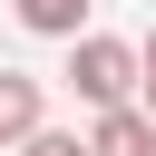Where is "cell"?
<instances>
[{
  "label": "cell",
  "instance_id": "obj_6",
  "mask_svg": "<svg viewBox=\"0 0 156 156\" xmlns=\"http://www.w3.org/2000/svg\"><path fill=\"white\" fill-rule=\"evenodd\" d=\"M136 68H146V78H136V107H146V117H156V29H146V39H136Z\"/></svg>",
  "mask_w": 156,
  "mask_h": 156
},
{
  "label": "cell",
  "instance_id": "obj_5",
  "mask_svg": "<svg viewBox=\"0 0 156 156\" xmlns=\"http://www.w3.org/2000/svg\"><path fill=\"white\" fill-rule=\"evenodd\" d=\"M10 156H88V136H78V127H39V136L10 146Z\"/></svg>",
  "mask_w": 156,
  "mask_h": 156
},
{
  "label": "cell",
  "instance_id": "obj_4",
  "mask_svg": "<svg viewBox=\"0 0 156 156\" xmlns=\"http://www.w3.org/2000/svg\"><path fill=\"white\" fill-rule=\"evenodd\" d=\"M10 10H20L29 39H58V49H68V39H88V10H98V0H10Z\"/></svg>",
  "mask_w": 156,
  "mask_h": 156
},
{
  "label": "cell",
  "instance_id": "obj_3",
  "mask_svg": "<svg viewBox=\"0 0 156 156\" xmlns=\"http://www.w3.org/2000/svg\"><path fill=\"white\" fill-rule=\"evenodd\" d=\"M88 156H156V117H146V107H107V117H88Z\"/></svg>",
  "mask_w": 156,
  "mask_h": 156
},
{
  "label": "cell",
  "instance_id": "obj_1",
  "mask_svg": "<svg viewBox=\"0 0 156 156\" xmlns=\"http://www.w3.org/2000/svg\"><path fill=\"white\" fill-rule=\"evenodd\" d=\"M68 98L88 107V117H107V107H136V39H107V29H88V39H68Z\"/></svg>",
  "mask_w": 156,
  "mask_h": 156
},
{
  "label": "cell",
  "instance_id": "obj_2",
  "mask_svg": "<svg viewBox=\"0 0 156 156\" xmlns=\"http://www.w3.org/2000/svg\"><path fill=\"white\" fill-rule=\"evenodd\" d=\"M39 127H49V88H39L29 68H0V156H10V146H29Z\"/></svg>",
  "mask_w": 156,
  "mask_h": 156
}]
</instances>
